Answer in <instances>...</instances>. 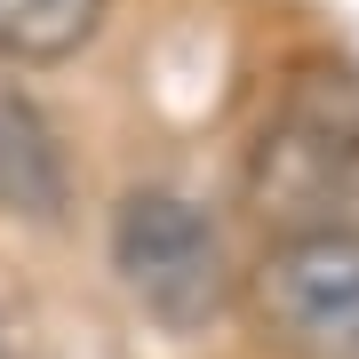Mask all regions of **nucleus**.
I'll list each match as a JSON object with an SVG mask.
<instances>
[{
	"mask_svg": "<svg viewBox=\"0 0 359 359\" xmlns=\"http://www.w3.org/2000/svg\"><path fill=\"white\" fill-rule=\"evenodd\" d=\"M256 200L287 224H335L359 200V80L311 72L295 80L280 120L256 144Z\"/></svg>",
	"mask_w": 359,
	"mask_h": 359,
	"instance_id": "f257e3e1",
	"label": "nucleus"
},
{
	"mask_svg": "<svg viewBox=\"0 0 359 359\" xmlns=\"http://www.w3.org/2000/svg\"><path fill=\"white\" fill-rule=\"evenodd\" d=\"M112 264L128 295L152 311L160 327H208L231 295V271H224V240L216 224L200 216L192 200L176 192H136L112 224Z\"/></svg>",
	"mask_w": 359,
	"mask_h": 359,
	"instance_id": "f03ea898",
	"label": "nucleus"
},
{
	"mask_svg": "<svg viewBox=\"0 0 359 359\" xmlns=\"http://www.w3.org/2000/svg\"><path fill=\"white\" fill-rule=\"evenodd\" d=\"M256 311L295 359H359V231L304 224L256 271Z\"/></svg>",
	"mask_w": 359,
	"mask_h": 359,
	"instance_id": "7ed1b4c3",
	"label": "nucleus"
},
{
	"mask_svg": "<svg viewBox=\"0 0 359 359\" xmlns=\"http://www.w3.org/2000/svg\"><path fill=\"white\" fill-rule=\"evenodd\" d=\"M65 200H72V168H65V144H56L48 112L25 88H0V208L56 224Z\"/></svg>",
	"mask_w": 359,
	"mask_h": 359,
	"instance_id": "20e7f679",
	"label": "nucleus"
},
{
	"mask_svg": "<svg viewBox=\"0 0 359 359\" xmlns=\"http://www.w3.org/2000/svg\"><path fill=\"white\" fill-rule=\"evenodd\" d=\"M104 25V0H0V56L56 65Z\"/></svg>",
	"mask_w": 359,
	"mask_h": 359,
	"instance_id": "39448f33",
	"label": "nucleus"
},
{
	"mask_svg": "<svg viewBox=\"0 0 359 359\" xmlns=\"http://www.w3.org/2000/svg\"><path fill=\"white\" fill-rule=\"evenodd\" d=\"M0 359H16V344H8V335H0Z\"/></svg>",
	"mask_w": 359,
	"mask_h": 359,
	"instance_id": "423d86ee",
	"label": "nucleus"
}]
</instances>
